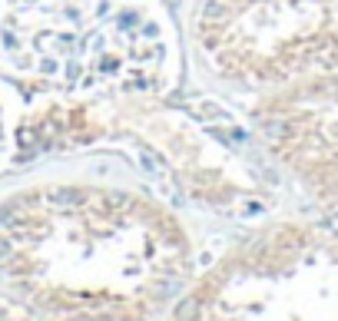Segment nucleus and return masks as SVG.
<instances>
[{"label": "nucleus", "instance_id": "obj_2", "mask_svg": "<svg viewBox=\"0 0 338 321\" xmlns=\"http://www.w3.org/2000/svg\"><path fill=\"white\" fill-rule=\"evenodd\" d=\"M262 129L269 149L321 202L319 225L338 242V80L315 76L292 96H275L262 110Z\"/></svg>", "mask_w": 338, "mask_h": 321}, {"label": "nucleus", "instance_id": "obj_1", "mask_svg": "<svg viewBox=\"0 0 338 321\" xmlns=\"http://www.w3.org/2000/svg\"><path fill=\"white\" fill-rule=\"evenodd\" d=\"M196 40L216 73L282 83L338 73V0H203Z\"/></svg>", "mask_w": 338, "mask_h": 321}]
</instances>
